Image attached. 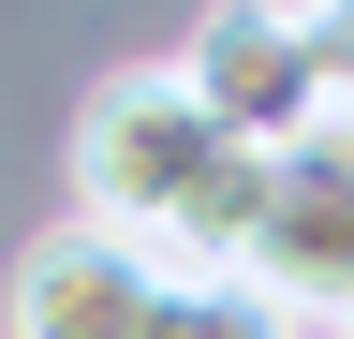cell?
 I'll return each instance as SVG.
<instances>
[{
	"mask_svg": "<svg viewBox=\"0 0 354 339\" xmlns=\"http://www.w3.org/2000/svg\"><path fill=\"white\" fill-rule=\"evenodd\" d=\"M251 206H266V148H236L162 59H133L74 104V222L88 236L148 251V266H192V280H236Z\"/></svg>",
	"mask_w": 354,
	"mask_h": 339,
	"instance_id": "cell-1",
	"label": "cell"
},
{
	"mask_svg": "<svg viewBox=\"0 0 354 339\" xmlns=\"http://www.w3.org/2000/svg\"><path fill=\"white\" fill-rule=\"evenodd\" d=\"M236 280H251L295 339L354 325V104H339V118H310L295 148H266V206H251Z\"/></svg>",
	"mask_w": 354,
	"mask_h": 339,
	"instance_id": "cell-2",
	"label": "cell"
},
{
	"mask_svg": "<svg viewBox=\"0 0 354 339\" xmlns=\"http://www.w3.org/2000/svg\"><path fill=\"white\" fill-rule=\"evenodd\" d=\"M162 74H177V89H192V104H207L236 148H295L310 118H339L295 0H207V15H192V45H177Z\"/></svg>",
	"mask_w": 354,
	"mask_h": 339,
	"instance_id": "cell-3",
	"label": "cell"
},
{
	"mask_svg": "<svg viewBox=\"0 0 354 339\" xmlns=\"http://www.w3.org/2000/svg\"><path fill=\"white\" fill-rule=\"evenodd\" d=\"M162 280L148 251H118V236H88V222H44L15 251V280H0V339H148L162 325Z\"/></svg>",
	"mask_w": 354,
	"mask_h": 339,
	"instance_id": "cell-4",
	"label": "cell"
},
{
	"mask_svg": "<svg viewBox=\"0 0 354 339\" xmlns=\"http://www.w3.org/2000/svg\"><path fill=\"white\" fill-rule=\"evenodd\" d=\"M310 15V59H325V104H354V0H295Z\"/></svg>",
	"mask_w": 354,
	"mask_h": 339,
	"instance_id": "cell-5",
	"label": "cell"
},
{
	"mask_svg": "<svg viewBox=\"0 0 354 339\" xmlns=\"http://www.w3.org/2000/svg\"><path fill=\"white\" fill-rule=\"evenodd\" d=\"M325 339H354V325H325Z\"/></svg>",
	"mask_w": 354,
	"mask_h": 339,
	"instance_id": "cell-6",
	"label": "cell"
}]
</instances>
